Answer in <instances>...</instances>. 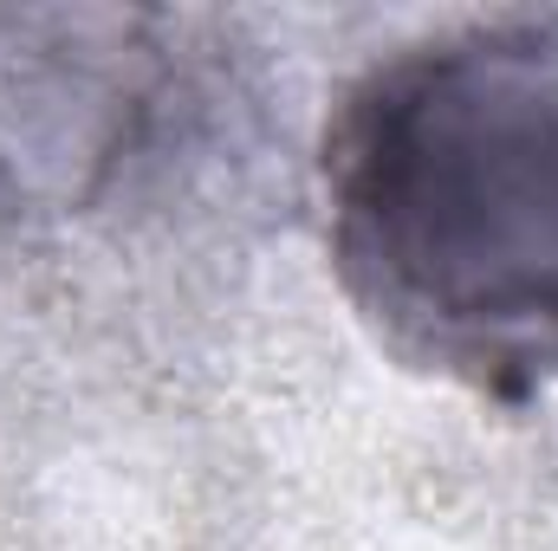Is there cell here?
I'll return each mask as SVG.
<instances>
[{
	"instance_id": "6da1fadb",
	"label": "cell",
	"mask_w": 558,
	"mask_h": 551,
	"mask_svg": "<svg viewBox=\"0 0 558 551\" xmlns=\"http://www.w3.org/2000/svg\"><path fill=\"white\" fill-rule=\"evenodd\" d=\"M325 247L390 357L494 403L558 383V13L364 65L318 143Z\"/></svg>"
}]
</instances>
